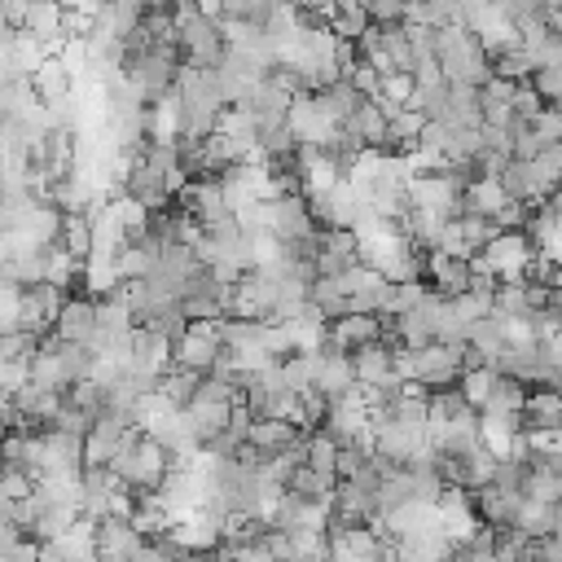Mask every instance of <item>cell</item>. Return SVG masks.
I'll use <instances>...</instances> for the list:
<instances>
[{"mask_svg": "<svg viewBox=\"0 0 562 562\" xmlns=\"http://www.w3.org/2000/svg\"><path fill=\"white\" fill-rule=\"evenodd\" d=\"M435 61H439L443 79H452V83H474V88H483V83L492 79V57L483 53L479 35L465 31L461 22L435 26Z\"/></svg>", "mask_w": 562, "mask_h": 562, "instance_id": "cell-1", "label": "cell"}, {"mask_svg": "<svg viewBox=\"0 0 562 562\" xmlns=\"http://www.w3.org/2000/svg\"><path fill=\"white\" fill-rule=\"evenodd\" d=\"M110 470L123 479V487H132V492H154V487L167 479V470H171V452H167L154 435H145L140 426H132L127 439L119 443V452L110 457Z\"/></svg>", "mask_w": 562, "mask_h": 562, "instance_id": "cell-2", "label": "cell"}, {"mask_svg": "<svg viewBox=\"0 0 562 562\" xmlns=\"http://www.w3.org/2000/svg\"><path fill=\"white\" fill-rule=\"evenodd\" d=\"M531 259H536V246L527 241V233L522 228H501V233H492L487 246H479V255L470 263H474V272L492 277L496 285H518V281H527Z\"/></svg>", "mask_w": 562, "mask_h": 562, "instance_id": "cell-3", "label": "cell"}, {"mask_svg": "<svg viewBox=\"0 0 562 562\" xmlns=\"http://www.w3.org/2000/svg\"><path fill=\"white\" fill-rule=\"evenodd\" d=\"M180 66H184L180 48H167V44H149V48L123 57V75H127V83H132L145 101L167 97V92L176 88V70H180Z\"/></svg>", "mask_w": 562, "mask_h": 562, "instance_id": "cell-4", "label": "cell"}, {"mask_svg": "<svg viewBox=\"0 0 562 562\" xmlns=\"http://www.w3.org/2000/svg\"><path fill=\"white\" fill-rule=\"evenodd\" d=\"M259 224L277 241H303L316 233V220H312V206L303 193H277V198L259 202Z\"/></svg>", "mask_w": 562, "mask_h": 562, "instance_id": "cell-5", "label": "cell"}, {"mask_svg": "<svg viewBox=\"0 0 562 562\" xmlns=\"http://www.w3.org/2000/svg\"><path fill=\"white\" fill-rule=\"evenodd\" d=\"M61 303H66V290H57L48 281H26L13 290V325L31 329V334H48Z\"/></svg>", "mask_w": 562, "mask_h": 562, "instance_id": "cell-6", "label": "cell"}, {"mask_svg": "<svg viewBox=\"0 0 562 562\" xmlns=\"http://www.w3.org/2000/svg\"><path fill=\"white\" fill-rule=\"evenodd\" d=\"M408 351H413V382H422V386H430V391H439V386H457L465 342L430 338V342L408 347Z\"/></svg>", "mask_w": 562, "mask_h": 562, "instance_id": "cell-7", "label": "cell"}, {"mask_svg": "<svg viewBox=\"0 0 562 562\" xmlns=\"http://www.w3.org/2000/svg\"><path fill=\"white\" fill-rule=\"evenodd\" d=\"M220 347H224L220 321H189V329L171 342V364H184V369H193V373H211Z\"/></svg>", "mask_w": 562, "mask_h": 562, "instance_id": "cell-8", "label": "cell"}, {"mask_svg": "<svg viewBox=\"0 0 562 562\" xmlns=\"http://www.w3.org/2000/svg\"><path fill=\"white\" fill-rule=\"evenodd\" d=\"M140 544H145V536L132 527V518H119V514L92 518V558L97 562H132Z\"/></svg>", "mask_w": 562, "mask_h": 562, "instance_id": "cell-9", "label": "cell"}, {"mask_svg": "<svg viewBox=\"0 0 562 562\" xmlns=\"http://www.w3.org/2000/svg\"><path fill=\"white\" fill-rule=\"evenodd\" d=\"M132 426H136V422H132V413H123V408L97 413L92 426H88V435H83V465H110V457L119 452V443L127 439Z\"/></svg>", "mask_w": 562, "mask_h": 562, "instance_id": "cell-10", "label": "cell"}, {"mask_svg": "<svg viewBox=\"0 0 562 562\" xmlns=\"http://www.w3.org/2000/svg\"><path fill=\"white\" fill-rule=\"evenodd\" d=\"M382 338V316L378 312H342L334 321H325V347L334 351H356L364 342Z\"/></svg>", "mask_w": 562, "mask_h": 562, "instance_id": "cell-11", "label": "cell"}, {"mask_svg": "<svg viewBox=\"0 0 562 562\" xmlns=\"http://www.w3.org/2000/svg\"><path fill=\"white\" fill-rule=\"evenodd\" d=\"M356 149H386V110L378 97H364L338 127Z\"/></svg>", "mask_w": 562, "mask_h": 562, "instance_id": "cell-12", "label": "cell"}, {"mask_svg": "<svg viewBox=\"0 0 562 562\" xmlns=\"http://www.w3.org/2000/svg\"><path fill=\"white\" fill-rule=\"evenodd\" d=\"M422 277L430 281L435 294L452 299V294L470 290V281H474V263H470V259H457V255H443V250H426V272H422Z\"/></svg>", "mask_w": 562, "mask_h": 562, "instance_id": "cell-13", "label": "cell"}, {"mask_svg": "<svg viewBox=\"0 0 562 562\" xmlns=\"http://www.w3.org/2000/svg\"><path fill=\"white\" fill-rule=\"evenodd\" d=\"M53 334L66 338V342H88L92 347V338H97V299L66 294V303H61V312L53 321Z\"/></svg>", "mask_w": 562, "mask_h": 562, "instance_id": "cell-14", "label": "cell"}, {"mask_svg": "<svg viewBox=\"0 0 562 562\" xmlns=\"http://www.w3.org/2000/svg\"><path fill=\"white\" fill-rule=\"evenodd\" d=\"M22 31L35 35L40 44H48L57 53L66 44V4L61 0H31L26 4V18H22Z\"/></svg>", "mask_w": 562, "mask_h": 562, "instance_id": "cell-15", "label": "cell"}, {"mask_svg": "<svg viewBox=\"0 0 562 562\" xmlns=\"http://www.w3.org/2000/svg\"><path fill=\"white\" fill-rule=\"evenodd\" d=\"M522 435H536V430H558L562 426V391L558 386H531L527 400H522Z\"/></svg>", "mask_w": 562, "mask_h": 562, "instance_id": "cell-16", "label": "cell"}, {"mask_svg": "<svg viewBox=\"0 0 562 562\" xmlns=\"http://www.w3.org/2000/svg\"><path fill=\"white\" fill-rule=\"evenodd\" d=\"M356 386V369H351V351H334V347H321L316 351V391L325 400H338Z\"/></svg>", "mask_w": 562, "mask_h": 562, "instance_id": "cell-17", "label": "cell"}, {"mask_svg": "<svg viewBox=\"0 0 562 562\" xmlns=\"http://www.w3.org/2000/svg\"><path fill=\"white\" fill-rule=\"evenodd\" d=\"M180 413H184V422H189V435H193V439H198V448H202L215 430H224V426H228L233 400H211V395H198V391H193V400H189Z\"/></svg>", "mask_w": 562, "mask_h": 562, "instance_id": "cell-18", "label": "cell"}, {"mask_svg": "<svg viewBox=\"0 0 562 562\" xmlns=\"http://www.w3.org/2000/svg\"><path fill=\"white\" fill-rule=\"evenodd\" d=\"M470 496H474L479 522H487V527H509L514 514H518V501H522L518 487H501V483H483V487H474Z\"/></svg>", "mask_w": 562, "mask_h": 562, "instance_id": "cell-19", "label": "cell"}, {"mask_svg": "<svg viewBox=\"0 0 562 562\" xmlns=\"http://www.w3.org/2000/svg\"><path fill=\"white\" fill-rule=\"evenodd\" d=\"M299 435H303V430H299L294 422H285V417H255L250 430H246V443L268 461V457H277L281 448H290Z\"/></svg>", "mask_w": 562, "mask_h": 562, "instance_id": "cell-20", "label": "cell"}, {"mask_svg": "<svg viewBox=\"0 0 562 562\" xmlns=\"http://www.w3.org/2000/svg\"><path fill=\"white\" fill-rule=\"evenodd\" d=\"M351 369H356V382L360 386H382L395 378V364H391V347L378 338V342H364L351 351Z\"/></svg>", "mask_w": 562, "mask_h": 562, "instance_id": "cell-21", "label": "cell"}, {"mask_svg": "<svg viewBox=\"0 0 562 562\" xmlns=\"http://www.w3.org/2000/svg\"><path fill=\"white\" fill-rule=\"evenodd\" d=\"M145 132H149V140H176L180 136V97H176V88L158 101H145Z\"/></svg>", "mask_w": 562, "mask_h": 562, "instance_id": "cell-22", "label": "cell"}, {"mask_svg": "<svg viewBox=\"0 0 562 562\" xmlns=\"http://www.w3.org/2000/svg\"><path fill=\"white\" fill-rule=\"evenodd\" d=\"M53 246L70 250L75 259H88L92 255V220H88V211H61V224H57Z\"/></svg>", "mask_w": 562, "mask_h": 562, "instance_id": "cell-23", "label": "cell"}, {"mask_svg": "<svg viewBox=\"0 0 562 562\" xmlns=\"http://www.w3.org/2000/svg\"><path fill=\"white\" fill-rule=\"evenodd\" d=\"M522 400H527V382H518V378H509V373H496V382H492V391H487V400H483L479 413L518 417V413H522Z\"/></svg>", "mask_w": 562, "mask_h": 562, "instance_id": "cell-24", "label": "cell"}, {"mask_svg": "<svg viewBox=\"0 0 562 562\" xmlns=\"http://www.w3.org/2000/svg\"><path fill=\"white\" fill-rule=\"evenodd\" d=\"M281 492H290L294 501H334V479L316 474V470L303 461V465H294V470L281 479Z\"/></svg>", "mask_w": 562, "mask_h": 562, "instance_id": "cell-25", "label": "cell"}, {"mask_svg": "<svg viewBox=\"0 0 562 562\" xmlns=\"http://www.w3.org/2000/svg\"><path fill=\"white\" fill-rule=\"evenodd\" d=\"M505 202L509 198H505V189H501L496 176H474L465 184V193H461V211H479V215H496Z\"/></svg>", "mask_w": 562, "mask_h": 562, "instance_id": "cell-26", "label": "cell"}, {"mask_svg": "<svg viewBox=\"0 0 562 562\" xmlns=\"http://www.w3.org/2000/svg\"><path fill=\"white\" fill-rule=\"evenodd\" d=\"M198 382H202V373H193V369H184V364H167V369L158 373V395H162L171 408H184V404L193 400Z\"/></svg>", "mask_w": 562, "mask_h": 562, "instance_id": "cell-27", "label": "cell"}, {"mask_svg": "<svg viewBox=\"0 0 562 562\" xmlns=\"http://www.w3.org/2000/svg\"><path fill=\"white\" fill-rule=\"evenodd\" d=\"M509 527H514V531H522V536H531V540H540V536H549V531H553V505L522 496V501H518V514H514V522H509Z\"/></svg>", "mask_w": 562, "mask_h": 562, "instance_id": "cell-28", "label": "cell"}, {"mask_svg": "<svg viewBox=\"0 0 562 562\" xmlns=\"http://www.w3.org/2000/svg\"><path fill=\"white\" fill-rule=\"evenodd\" d=\"M492 382H496V369H492V364H470V369H461L457 391H461V395H465V404L479 413V408H483V400H487V391H492Z\"/></svg>", "mask_w": 562, "mask_h": 562, "instance_id": "cell-29", "label": "cell"}, {"mask_svg": "<svg viewBox=\"0 0 562 562\" xmlns=\"http://www.w3.org/2000/svg\"><path fill=\"white\" fill-rule=\"evenodd\" d=\"M364 26H369V13H364V4H334L329 9V31L338 35V40H360L364 35Z\"/></svg>", "mask_w": 562, "mask_h": 562, "instance_id": "cell-30", "label": "cell"}, {"mask_svg": "<svg viewBox=\"0 0 562 562\" xmlns=\"http://www.w3.org/2000/svg\"><path fill=\"white\" fill-rule=\"evenodd\" d=\"M531 70H536V61L527 57V48H522V44H514V48H505V53H492V75H501V79L522 83Z\"/></svg>", "mask_w": 562, "mask_h": 562, "instance_id": "cell-31", "label": "cell"}, {"mask_svg": "<svg viewBox=\"0 0 562 562\" xmlns=\"http://www.w3.org/2000/svg\"><path fill=\"white\" fill-rule=\"evenodd\" d=\"M334 457H338V443L325 435V430H307V465L325 479H334ZM338 483V479H334Z\"/></svg>", "mask_w": 562, "mask_h": 562, "instance_id": "cell-32", "label": "cell"}, {"mask_svg": "<svg viewBox=\"0 0 562 562\" xmlns=\"http://www.w3.org/2000/svg\"><path fill=\"white\" fill-rule=\"evenodd\" d=\"M527 132H531L540 145H558V140H562V110H558V105H540V110L527 119Z\"/></svg>", "mask_w": 562, "mask_h": 562, "instance_id": "cell-33", "label": "cell"}, {"mask_svg": "<svg viewBox=\"0 0 562 562\" xmlns=\"http://www.w3.org/2000/svg\"><path fill=\"white\" fill-rule=\"evenodd\" d=\"M413 88H417V79H413L408 70H391V75L378 79V101H386V105H408Z\"/></svg>", "mask_w": 562, "mask_h": 562, "instance_id": "cell-34", "label": "cell"}, {"mask_svg": "<svg viewBox=\"0 0 562 562\" xmlns=\"http://www.w3.org/2000/svg\"><path fill=\"white\" fill-rule=\"evenodd\" d=\"M369 22L373 26H395V22H408V0H360Z\"/></svg>", "mask_w": 562, "mask_h": 562, "instance_id": "cell-35", "label": "cell"}, {"mask_svg": "<svg viewBox=\"0 0 562 562\" xmlns=\"http://www.w3.org/2000/svg\"><path fill=\"white\" fill-rule=\"evenodd\" d=\"M228 562H281L272 549H268V540L259 536V540H250V544H237L233 553H224Z\"/></svg>", "mask_w": 562, "mask_h": 562, "instance_id": "cell-36", "label": "cell"}, {"mask_svg": "<svg viewBox=\"0 0 562 562\" xmlns=\"http://www.w3.org/2000/svg\"><path fill=\"white\" fill-rule=\"evenodd\" d=\"M26 382V364H13V360H0V391L13 395L18 386Z\"/></svg>", "mask_w": 562, "mask_h": 562, "instance_id": "cell-37", "label": "cell"}, {"mask_svg": "<svg viewBox=\"0 0 562 562\" xmlns=\"http://www.w3.org/2000/svg\"><path fill=\"white\" fill-rule=\"evenodd\" d=\"M70 13H88V18H97L101 9H105V0H61Z\"/></svg>", "mask_w": 562, "mask_h": 562, "instance_id": "cell-38", "label": "cell"}, {"mask_svg": "<svg viewBox=\"0 0 562 562\" xmlns=\"http://www.w3.org/2000/svg\"><path fill=\"white\" fill-rule=\"evenodd\" d=\"M553 531H562V501H553Z\"/></svg>", "mask_w": 562, "mask_h": 562, "instance_id": "cell-39", "label": "cell"}, {"mask_svg": "<svg viewBox=\"0 0 562 562\" xmlns=\"http://www.w3.org/2000/svg\"><path fill=\"white\" fill-rule=\"evenodd\" d=\"M176 0H145V9H171Z\"/></svg>", "mask_w": 562, "mask_h": 562, "instance_id": "cell-40", "label": "cell"}, {"mask_svg": "<svg viewBox=\"0 0 562 562\" xmlns=\"http://www.w3.org/2000/svg\"><path fill=\"white\" fill-rule=\"evenodd\" d=\"M553 452H562V426L553 430Z\"/></svg>", "mask_w": 562, "mask_h": 562, "instance_id": "cell-41", "label": "cell"}, {"mask_svg": "<svg viewBox=\"0 0 562 562\" xmlns=\"http://www.w3.org/2000/svg\"><path fill=\"white\" fill-rule=\"evenodd\" d=\"M334 4H360V0H334Z\"/></svg>", "mask_w": 562, "mask_h": 562, "instance_id": "cell-42", "label": "cell"}]
</instances>
